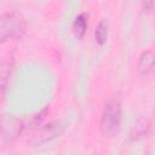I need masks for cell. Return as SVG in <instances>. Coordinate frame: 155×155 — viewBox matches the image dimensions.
Here are the masks:
<instances>
[{
    "instance_id": "obj_11",
    "label": "cell",
    "mask_w": 155,
    "mask_h": 155,
    "mask_svg": "<svg viewBox=\"0 0 155 155\" xmlns=\"http://www.w3.org/2000/svg\"><path fill=\"white\" fill-rule=\"evenodd\" d=\"M154 8V1L153 0H142V10L144 13H150Z\"/></svg>"
},
{
    "instance_id": "obj_4",
    "label": "cell",
    "mask_w": 155,
    "mask_h": 155,
    "mask_svg": "<svg viewBox=\"0 0 155 155\" xmlns=\"http://www.w3.org/2000/svg\"><path fill=\"white\" fill-rule=\"evenodd\" d=\"M64 131V126L59 122V121H54L51 122L48 125H46L45 127H42L36 136L34 137V139L31 140V143L34 145H40V144H45L57 137H59Z\"/></svg>"
},
{
    "instance_id": "obj_8",
    "label": "cell",
    "mask_w": 155,
    "mask_h": 155,
    "mask_svg": "<svg viewBox=\"0 0 155 155\" xmlns=\"http://www.w3.org/2000/svg\"><path fill=\"white\" fill-rule=\"evenodd\" d=\"M86 29H87V15L80 13L73 23V33H74L75 38L82 39L86 34Z\"/></svg>"
},
{
    "instance_id": "obj_5",
    "label": "cell",
    "mask_w": 155,
    "mask_h": 155,
    "mask_svg": "<svg viewBox=\"0 0 155 155\" xmlns=\"http://www.w3.org/2000/svg\"><path fill=\"white\" fill-rule=\"evenodd\" d=\"M12 69H13V58L12 57L1 62V64H0V97H2L6 92Z\"/></svg>"
},
{
    "instance_id": "obj_9",
    "label": "cell",
    "mask_w": 155,
    "mask_h": 155,
    "mask_svg": "<svg viewBox=\"0 0 155 155\" xmlns=\"http://www.w3.org/2000/svg\"><path fill=\"white\" fill-rule=\"evenodd\" d=\"M107 39H108V23H107V21L102 19L97 24V27H96V30H94V40H96V42L98 45L103 46L105 44Z\"/></svg>"
},
{
    "instance_id": "obj_2",
    "label": "cell",
    "mask_w": 155,
    "mask_h": 155,
    "mask_svg": "<svg viewBox=\"0 0 155 155\" xmlns=\"http://www.w3.org/2000/svg\"><path fill=\"white\" fill-rule=\"evenodd\" d=\"M121 111L122 109L119 99H110L105 103L99 121V128L103 136L113 137L119 131L121 122Z\"/></svg>"
},
{
    "instance_id": "obj_3",
    "label": "cell",
    "mask_w": 155,
    "mask_h": 155,
    "mask_svg": "<svg viewBox=\"0 0 155 155\" xmlns=\"http://www.w3.org/2000/svg\"><path fill=\"white\" fill-rule=\"evenodd\" d=\"M24 120L15 115H4L0 119V137L6 143L15 142L24 131Z\"/></svg>"
},
{
    "instance_id": "obj_7",
    "label": "cell",
    "mask_w": 155,
    "mask_h": 155,
    "mask_svg": "<svg viewBox=\"0 0 155 155\" xmlns=\"http://www.w3.org/2000/svg\"><path fill=\"white\" fill-rule=\"evenodd\" d=\"M154 52L151 50H148V51H144L140 57H139V61H138V64H137V70L139 74L142 75H147L149 74L153 68H154Z\"/></svg>"
},
{
    "instance_id": "obj_10",
    "label": "cell",
    "mask_w": 155,
    "mask_h": 155,
    "mask_svg": "<svg viewBox=\"0 0 155 155\" xmlns=\"http://www.w3.org/2000/svg\"><path fill=\"white\" fill-rule=\"evenodd\" d=\"M47 111H48V108H45L42 111H40L39 114H36V115H34L33 116V119H31V125H34V126H36V125H40V122L46 117V114H47Z\"/></svg>"
},
{
    "instance_id": "obj_1",
    "label": "cell",
    "mask_w": 155,
    "mask_h": 155,
    "mask_svg": "<svg viewBox=\"0 0 155 155\" xmlns=\"http://www.w3.org/2000/svg\"><path fill=\"white\" fill-rule=\"evenodd\" d=\"M27 30V22L23 15L17 11L0 15V44L7 40L21 38Z\"/></svg>"
},
{
    "instance_id": "obj_6",
    "label": "cell",
    "mask_w": 155,
    "mask_h": 155,
    "mask_svg": "<svg viewBox=\"0 0 155 155\" xmlns=\"http://www.w3.org/2000/svg\"><path fill=\"white\" fill-rule=\"evenodd\" d=\"M151 128V124L148 119H139L131 128L130 132V138L132 140H138L143 137H147L150 132Z\"/></svg>"
}]
</instances>
